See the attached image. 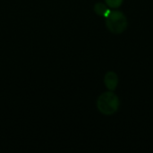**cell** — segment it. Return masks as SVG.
Returning <instances> with one entry per match:
<instances>
[{
  "mask_svg": "<svg viewBox=\"0 0 153 153\" xmlns=\"http://www.w3.org/2000/svg\"><path fill=\"white\" fill-rule=\"evenodd\" d=\"M97 107L102 114L112 115L116 113L119 108V99L115 93L112 92V91L104 92L99 97Z\"/></svg>",
  "mask_w": 153,
  "mask_h": 153,
  "instance_id": "cell-1",
  "label": "cell"
},
{
  "mask_svg": "<svg viewBox=\"0 0 153 153\" xmlns=\"http://www.w3.org/2000/svg\"><path fill=\"white\" fill-rule=\"evenodd\" d=\"M108 29L116 34L122 33L127 27V20L126 15L119 11H111L106 17Z\"/></svg>",
  "mask_w": 153,
  "mask_h": 153,
  "instance_id": "cell-2",
  "label": "cell"
},
{
  "mask_svg": "<svg viewBox=\"0 0 153 153\" xmlns=\"http://www.w3.org/2000/svg\"><path fill=\"white\" fill-rule=\"evenodd\" d=\"M105 84L109 91H114L118 84V77L114 72H108L104 78Z\"/></svg>",
  "mask_w": 153,
  "mask_h": 153,
  "instance_id": "cell-3",
  "label": "cell"
},
{
  "mask_svg": "<svg viewBox=\"0 0 153 153\" xmlns=\"http://www.w3.org/2000/svg\"><path fill=\"white\" fill-rule=\"evenodd\" d=\"M94 10H95V12H96L97 14L101 15V16H104V17H107V15L110 12V10L107 7V5L104 4H102V3L96 4L95 6H94Z\"/></svg>",
  "mask_w": 153,
  "mask_h": 153,
  "instance_id": "cell-4",
  "label": "cell"
},
{
  "mask_svg": "<svg viewBox=\"0 0 153 153\" xmlns=\"http://www.w3.org/2000/svg\"><path fill=\"white\" fill-rule=\"evenodd\" d=\"M105 2L108 6L111 8H117L122 4L123 0H105Z\"/></svg>",
  "mask_w": 153,
  "mask_h": 153,
  "instance_id": "cell-5",
  "label": "cell"
}]
</instances>
